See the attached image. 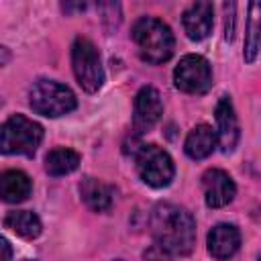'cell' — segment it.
<instances>
[{"label":"cell","mask_w":261,"mask_h":261,"mask_svg":"<svg viewBox=\"0 0 261 261\" xmlns=\"http://www.w3.org/2000/svg\"><path fill=\"white\" fill-rule=\"evenodd\" d=\"M151 232L157 249L169 255H190L196 245V220L175 204H157L153 208Z\"/></svg>","instance_id":"obj_1"},{"label":"cell","mask_w":261,"mask_h":261,"mask_svg":"<svg viewBox=\"0 0 261 261\" xmlns=\"http://www.w3.org/2000/svg\"><path fill=\"white\" fill-rule=\"evenodd\" d=\"M133 41L137 43L141 59L153 65L167 61L175 47L171 29L153 16H143L133 24Z\"/></svg>","instance_id":"obj_2"},{"label":"cell","mask_w":261,"mask_h":261,"mask_svg":"<svg viewBox=\"0 0 261 261\" xmlns=\"http://www.w3.org/2000/svg\"><path fill=\"white\" fill-rule=\"evenodd\" d=\"M43 141V126L22 114H14L0 124V153L35 155Z\"/></svg>","instance_id":"obj_3"},{"label":"cell","mask_w":261,"mask_h":261,"mask_svg":"<svg viewBox=\"0 0 261 261\" xmlns=\"http://www.w3.org/2000/svg\"><path fill=\"white\" fill-rule=\"evenodd\" d=\"M29 104L37 114L43 116H63L75 108V96L73 92L53 80H39L29 94Z\"/></svg>","instance_id":"obj_4"},{"label":"cell","mask_w":261,"mask_h":261,"mask_svg":"<svg viewBox=\"0 0 261 261\" xmlns=\"http://www.w3.org/2000/svg\"><path fill=\"white\" fill-rule=\"evenodd\" d=\"M71 67L77 84L86 92H98L104 82V71L100 63V53L90 39L77 37L71 47Z\"/></svg>","instance_id":"obj_5"},{"label":"cell","mask_w":261,"mask_h":261,"mask_svg":"<svg viewBox=\"0 0 261 261\" xmlns=\"http://www.w3.org/2000/svg\"><path fill=\"white\" fill-rule=\"evenodd\" d=\"M137 173L151 188H165L171 184L175 167L171 157L157 145H141L135 153Z\"/></svg>","instance_id":"obj_6"},{"label":"cell","mask_w":261,"mask_h":261,"mask_svg":"<svg viewBox=\"0 0 261 261\" xmlns=\"http://www.w3.org/2000/svg\"><path fill=\"white\" fill-rule=\"evenodd\" d=\"M173 84L186 94H204L212 86L210 63L202 55H186L173 69Z\"/></svg>","instance_id":"obj_7"},{"label":"cell","mask_w":261,"mask_h":261,"mask_svg":"<svg viewBox=\"0 0 261 261\" xmlns=\"http://www.w3.org/2000/svg\"><path fill=\"white\" fill-rule=\"evenodd\" d=\"M161 114H163V102L159 92L151 86L141 88L139 94L135 96V114H133L135 130L137 133L151 130L161 118Z\"/></svg>","instance_id":"obj_8"},{"label":"cell","mask_w":261,"mask_h":261,"mask_svg":"<svg viewBox=\"0 0 261 261\" xmlns=\"http://www.w3.org/2000/svg\"><path fill=\"white\" fill-rule=\"evenodd\" d=\"M202 190H204V200L210 208H222L230 204L237 194V186L232 177L222 169H208L202 175Z\"/></svg>","instance_id":"obj_9"},{"label":"cell","mask_w":261,"mask_h":261,"mask_svg":"<svg viewBox=\"0 0 261 261\" xmlns=\"http://www.w3.org/2000/svg\"><path fill=\"white\" fill-rule=\"evenodd\" d=\"M216 143L224 153H230L239 143V120L228 96H222L216 104Z\"/></svg>","instance_id":"obj_10"},{"label":"cell","mask_w":261,"mask_h":261,"mask_svg":"<svg viewBox=\"0 0 261 261\" xmlns=\"http://www.w3.org/2000/svg\"><path fill=\"white\" fill-rule=\"evenodd\" d=\"M184 31L192 41H202L210 35L214 24V8L210 2H194L181 16Z\"/></svg>","instance_id":"obj_11"},{"label":"cell","mask_w":261,"mask_h":261,"mask_svg":"<svg viewBox=\"0 0 261 261\" xmlns=\"http://www.w3.org/2000/svg\"><path fill=\"white\" fill-rule=\"evenodd\" d=\"M241 245V232L234 224H216L208 232V251L214 259H228L239 251Z\"/></svg>","instance_id":"obj_12"},{"label":"cell","mask_w":261,"mask_h":261,"mask_svg":"<svg viewBox=\"0 0 261 261\" xmlns=\"http://www.w3.org/2000/svg\"><path fill=\"white\" fill-rule=\"evenodd\" d=\"M31 179L24 171L8 169L0 173V198L8 204L24 202L31 196Z\"/></svg>","instance_id":"obj_13"},{"label":"cell","mask_w":261,"mask_h":261,"mask_svg":"<svg viewBox=\"0 0 261 261\" xmlns=\"http://www.w3.org/2000/svg\"><path fill=\"white\" fill-rule=\"evenodd\" d=\"M80 194H82L84 202L88 204V208H92L94 212H106L112 206L114 190H112V186H108L106 181H102L98 177H86L80 184Z\"/></svg>","instance_id":"obj_14"},{"label":"cell","mask_w":261,"mask_h":261,"mask_svg":"<svg viewBox=\"0 0 261 261\" xmlns=\"http://www.w3.org/2000/svg\"><path fill=\"white\" fill-rule=\"evenodd\" d=\"M214 147H216V135H214L212 126H208V124L194 126L188 133L186 143H184L186 155L192 159H206L214 151Z\"/></svg>","instance_id":"obj_15"},{"label":"cell","mask_w":261,"mask_h":261,"mask_svg":"<svg viewBox=\"0 0 261 261\" xmlns=\"http://www.w3.org/2000/svg\"><path fill=\"white\" fill-rule=\"evenodd\" d=\"M80 165V155L73 149H65V147H57L53 151L47 153L45 157V169L49 175L59 177V175H67L73 169H77Z\"/></svg>","instance_id":"obj_16"},{"label":"cell","mask_w":261,"mask_h":261,"mask_svg":"<svg viewBox=\"0 0 261 261\" xmlns=\"http://www.w3.org/2000/svg\"><path fill=\"white\" fill-rule=\"evenodd\" d=\"M6 228H10L12 232H16L18 237L22 239H35L41 234V220L35 212H29V210H14L6 216L4 220Z\"/></svg>","instance_id":"obj_17"},{"label":"cell","mask_w":261,"mask_h":261,"mask_svg":"<svg viewBox=\"0 0 261 261\" xmlns=\"http://www.w3.org/2000/svg\"><path fill=\"white\" fill-rule=\"evenodd\" d=\"M249 22H247V43H245V59L253 63L259 53V4L251 2L249 6Z\"/></svg>","instance_id":"obj_18"},{"label":"cell","mask_w":261,"mask_h":261,"mask_svg":"<svg viewBox=\"0 0 261 261\" xmlns=\"http://www.w3.org/2000/svg\"><path fill=\"white\" fill-rule=\"evenodd\" d=\"M145 261H171V259L167 257V253H165V251H161V249L153 247V249H149V251L145 253Z\"/></svg>","instance_id":"obj_19"},{"label":"cell","mask_w":261,"mask_h":261,"mask_svg":"<svg viewBox=\"0 0 261 261\" xmlns=\"http://www.w3.org/2000/svg\"><path fill=\"white\" fill-rule=\"evenodd\" d=\"M0 261H12V247L4 237H0Z\"/></svg>","instance_id":"obj_20"},{"label":"cell","mask_w":261,"mask_h":261,"mask_svg":"<svg viewBox=\"0 0 261 261\" xmlns=\"http://www.w3.org/2000/svg\"><path fill=\"white\" fill-rule=\"evenodd\" d=\"M8 59H10V51H8L6 47H0V67H2V65H6V63H8Z\"/></svg>","instance_id":"obj_21"},{"label":"cell","mask_w":261,"mask_h":261,"mask_svg":"<svg viewBox=\"0 0 261 261\" xmlns=\"http://www.w3.org/2000/svg\"><path fill=\"white\" fill-rule=\"evenodd\" d=\"M27 261H35V259H27Z\"/></svg>","instance_id":"obj_22"}]
</instances>
